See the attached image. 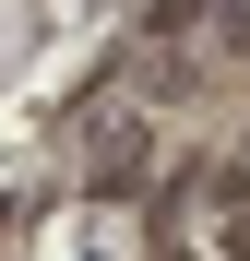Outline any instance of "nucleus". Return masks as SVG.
<instances>
[{
	"mask_svg": "<svg viewBox=\"0 0 250 261\" xmlns=\"http://www.w3.org/2000/svg\"><path fill=\"white\" fill-rule=\"evenodd\" d=\"M238 190H250V130H238Z\"/></svg>",
	"mask_w": 250,
	"mask_h": 261,
	"instance_id": "1",
	"label": "nucleus"
}]
</instances>
